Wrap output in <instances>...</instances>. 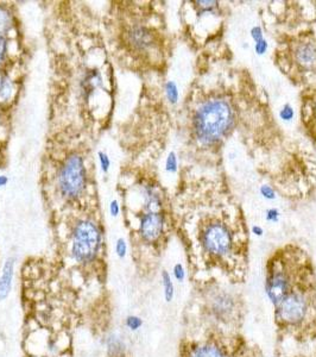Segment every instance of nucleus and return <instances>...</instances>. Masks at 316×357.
<instances>
[{
    "instance_id": "obj_1",
    "label": "nucleus",
    "mask_w": 316,
    "mask_h": 357,
    "mask_svg": "<svg viewBox=\"0 0 316 357\" xmlns=\"http://www.w3.org/2000/svg\"><path fill=\"white\" fill-rule=\"evenodd\" d=\"M190 200L189 243L198 273L244 282L249 267V230L241 206L221 179L198 175Z\"/></svg>"
},
{
    "instance_id": "obj_2",
    "label": "nucleus",
    "mask_w": 316,
    "mask_h": 357,
    "mask_svg": "<svg viewBox=\"0 0 316 357\" xmlns=\"http://www.w3.org/2000/svg\"><path fill=\"white\" fill-rule=\"evenodd\" d=\"M241 74L233 82L232 73L216 75L202 74L198 90L188 110L189 131L198 155H214L221 150L236 129L250 119V98L256 88L250 83L244 95L241 91Z\"/></svg>"
},
{
    "instance_id": "obj_3",
    "label": "nucleus",
    "mask_w": 316,
    "mask_h": 357,
    "mask_svg": "<svg viewBox=\"0 0 316 357\" xmlns=\"http://www.w3.org/2000/svg\"><path fill=\"white\" fill-rule=\"evenodd\" d=\"M279 337L316 344V275L297 285L274 307Z\"/></svg>"
},
{
    "instance_id": "obj_4",
    "label": "nucleus",
    "mask_w": 316,
    "mask_h": 357,
    "mask_svg": "<svg viewBox=\"0 0 316 357\" xmlns=\"http://www.w3.org/2000/svg\"><path fill=\"white\" fill-rule=\"evenodd\" d=\"M231 283L218 280L198 281V316L200 330L238 332L244 320V299Z\"/></svg>"
},
{
    "instance_id": "obj_5",
    "label": "nucleus",
    "mask_w": 316,
    "mask_h": 357,
    "mask_svg": "<svg viewBox=\"0 0 316 357\" xmlns=\"http://www.w3.org/2000/svg\"><path fill=\"white\" fill-rule=\"evenodd\" d=\"M316 275L309 254L295 243L277 248L265 266V293L275 307L301 282Z\"/></svg>"
},
{
    "instance_id": "obj_6",
    "label": "nucleus",
    "mask_w": 316,
    "mask_h": 357,
    "mask_svg": "<svg viewBox=\"0 0 316 357\" xmlns=\"http://www.w3.org/2000/svg\"><path fill=\"white\" fill-rule=\"evenodd\" d=\"M275 62L282 73L297 85L316 79V30L309 29L277 43Z\"/></svg>"
},
{
    "instance_id": "obj_7",
    "label": "nucleus",
    "mask_w": 316,
    "mask_h": 357,
    "mask_svg": "<svg viewBox=\"0 0 316 357\" xmlns=\"http://www.w3.org/2000/svg\"><path fill=\"white\" fill-rule=\"evenodd\" d=\"M181 357H258L257 350L239 332L200 330L198 337L185 342Z\"/></svg>"
},
{
    "instance_id": "obj_8",
    "label": "nucleus",
    "mask_w": 316,
    "mask_h": 357,
    "mask_svg": "<svg viewBox=\"0 0 316 357\" xmlns=\"http://www.w3.org/2000/svg\"><path fill=\"white\" fill-rule=\"evenodd\" d=\"M102 245L100 227L93 220L82 219L74 225L72 233L71 253L75 262L89 264L94 262Z\"/></svg>"
},
{
    "instance_id": "obj_9",
    "label": "nucleus",
    "mask_w": 316,
    "mask_h": 357,
    "mask_svg": "<svg viewBox=\"0 0 316 357\" xmlns=\"http://www.w3.org/2000/svg\"><path fill=\"white\" fill-rule=\"evenodd\" d=\"M86 185V168L82 157L71 155L64 161L60 174H58V186L62 196L67 199L78 198Z\"/></svg>"
},
{
    "instance_id": "obj_10",
    "label": "nucleus",
    "mask_w": 316,
    "mask_h": 357,
    "mask_svg": "<svg viewBox=\"0 0 316 357\" xmlns=\"http://www.w3.org/2000/svg\"><path fill=\"white\" fill-rule=\"evenodd\" d=\"M167 218L163 211L146 212L139 216L138 235L146 244H158L164 237Z\"/></svg>"
},
{
    "instance_id": "obj_11",
    "label": "nucleus",
    "mask_w": 316,
    "mask_h": 357,
    "mask_svg": "<svg viewBox=\"0 0 316 357\" xmlns=\"http://www.w3.org/2000/svg\"><path fill=\"white\" fill-rule=\"evenodd\" d=\"M301 123L306 136L316 146V81L304 88L301 97Z\"/></svg>"
},
{
    "instance_id": "obj_12",
    "label": "nucleus",
    "mask_w": 316,
    "mask_h": 357,
    "mask_svg": "<svg viewBox=\"0 0 316 357\" xmlns=\"http://www.w3.org/2000/svg\"><path fill=\"white\" fill-rule=\"evenodd\" d=\"M128 42L138 51H145L151 49L156 44L155 31L144 25H134L130 29L127 34Z\"/></svg>"
},
{
    "instance_id": "obj_13",
    "label": "nucleus",
    "mask_w": 316,
    "mask_h": 357,
    "mask_svg": "<svg viewBox=\"0 0 316 357\" xmlns=\"http://www.w3.org/2000/svg\"><path fill=\"white\" fill-rule=\"evenodd\" d=\"M14 266L16 260L14 257H9L3 264L2 274H0V303H4L9 299L13 287L14 279Z\"/></svg>"
},
{
    "instance_id": "obj_14",
    "label": "nucleus",
    "mask_w": 316,
    "mask_h": 357,
    "mask_svg": "<svg viewBox=\"0 0 316 357\" xmlns=\"http://www.w3.org/2000/svg\"><path fill=\"white\" fill-rule=\"evenodd\" d=\"M101 75L97 69H92V71H88L84 75V78L81 82V87H82V91L86 98L89 97V95L93 94V92L97 90L98 87L101 86Z\"/></svg>"
},
{
    "instance_id": "obj_15",
    "label": "nucleus",
    "mask_w": 316,
    "mask_h": 357,
    "mask_svg": "<svg viewBox=\"0 0 316 357\" xmlns=\"http://www.w3.org/2000/svg\"><path fill=\"white\" fill-rule=\"evenodd\" d=\"M106 347L112 356H121L126 350V344L123 338L117 333H111L106 340Z\"/></svg>"
},
{
    "instance_id": "obj_16",
    "label": "nucleus",
    "mask_w": 316,
    "mask_h": 357,
    "mask_svg": "<svg viewBox=\"0 0 316 357\" xmlns=\"http://www.w3.org/2000/svg\"><path fill=\"white\" fill-rule=\"evenodd\" d=\"M161 281L163 286V297L165 303H171L175 298V285L172 281L171 274L167 269H163L161 273Z\"/></svg>"
},
{
    "instance_id": "obj_17",
    "label": "nucleus",
    "mask_w": 316,
    "mask_h": 357,
    "mask_svg": "<svg viewBox=\"0 0 316 357\" xmlns=\"http://www.w3.org/2000/svg\"><path fill=\"white\" fill-rule=\"evenodd\" d=\"M164 93L167 100L170 102L171 105L177 104L179 99V91L175 81H167V82L164 83Z\"/></svg>"
},
{
    "instance_id": "obj_18",
    "label": "nucleus",
    "mask_w": 316,
    "mask_h": 357,
    "mask_svg": "<svg viewBox=\"0 0 316 357\" xmlns=\"http://www.w3.org/2000/svg\"><path fill=\"white\" fill-rule=\"evenodd\" d=\"M13 24V18L12 14L6 7L0 6V35H3L4 32L9 31L12 28Z\"/></svg>"
},
{
    "instance_id": "obj_19",
    "label": "nucleus",
    "mask_w": 316,
    "mask_h": 357,
    "mask_svg": "<svg viewBox=\"0 0 316 357\" xmlns=\"http://www.w3.org/2000/svg\"><path fill=\"white\" fill-rule=\"evenodd\" d=\"M144 325V320L137 314H130L125 318V326L131 332H137Z\"/></svg>"
},
{
    "instance_id": "obj_20",
    "label": "nucleus",
    "mask_w": 316,
    "mask_h": 357,
    "mask_svg": "<svg viewBox=\"0 0 316 357\" xmlns=\"http://www.w3.org/2000/svg\"><path fill=\"white\" fill-rule=\"evenodd\" d=\"M13 91V85L7 76H3L0 79V100L6 101L11 97Z\"/></svg>"
},
{
    "instance_id": "obj_21",
    "label": "nucleus",
    "mask_w": 316,
    "mask_h": 357,
    "mask_svg": "<svg viewBox=\"0 0 316 357\" xmlns=\"http://www.w3.org/2000/svg\"><path fill=\"white\" fill-rule=\"evenodd\" d=\"M278 117L282 121H292L295 118V109L290 102H285L284 105L279 109Z\"/></svg>"
},
{
    "instance_id": "obj_22",
    "label": "nucleus",
    "mask_w": 316,
    "mask_h": 357,
    "mask_svg": "<svg viewBox=\"0 0 316 357\" xmlns=\"http://www.w3.org/2000/svg\"><path fill=\"white\" fill-rule=\"evenodd\" d=\"M165 171L168 173H177L178 171V157L175 152H170L165 159Z\"/></svg>"
},
{
    "instance_id": "obj_23",
    "label": "nucleus",
    "mask_w": 316,
    "mask_h": 357,
    "mask_svg": "<svg viewBox=\"0 0 316 357\" xmlns=\"http://www.w3.org/2000/svg\"><path fill=\"white\" fill-rule=\"evenodd\" d=\"M259 194L266 200H275L277 199V190L275 188L274 185H270V183H264L259 187Z\"/></svg>"
},
{
    "instance_id": "obj_24",
    "label": "nucleus",
    "mask_w": 316,
    "mask_h": 357,
    "mask_svg": "<svg viewBox=\"0 0 316 357\" xmlns=\"http://www.w3.org/2000/svg\"><path fill=\"white\" fill-rule=\"evenodd\" d=\"M171 277L174 278L177 282H183L187 278V271L185 266L181 262H177L174 264L171 271Z\"/></svg>"
},
{
    "instance_id": "obj_25",
    "label": "nucleus",
    "mask_w": 316,
    "mask_h": 357,
    "mask_svg": "<svg viewBox=\"0 0 316 357\" xmlns=\"http://www.w3.org/2000/svg\"><path fill=\"white\" fill-rule=\"evenodd\" d=\"M127 250H128V246H127L126 241H125L123 237L117 239L116 245H115V251L117 254V256H118L120 260H123V259H125V257H126Z\"/></svg>"
},
{
    "instance_id": "obj_26",
    "label": "nucleus",
    "mask_w": 316,
    "mask_h": 357,
    "mask_svg": "<svg viewBox=\"0 0 316 357\" xmlns=\"http://www.w3.org/2000/svg\"><path fill=\"white\" fill-rule=\"evenodd\" d=\"M281 218V212L276 207H269L265 211V220L267 223H278Z\"/></svg>"
},
{
    "instance_id": "obj_27",
    "label": "nucleus",
    "mask_w": 316,
    "mask_h": 357,
    "mask_svg": "<svg viewBox=\"0 0 316 357\" xmlns=\"http://www.w3.org/2000/svg\"><path fill=\"white\" fill-rule=\"evenodd\" d=\"M99 162H100V167L101 171L104 173H107L109 171V167H111V160H109L108 155L104 152H99Z\"/></svg>"
},
{
    "instance_id": "obj_28",
    "label": "nucleus",
    "mask_w": 316,
    "mask_h": 357,
    "mask_svg": "<svg viewBox=\"0 0 316 357\" xmlns=\"http://www.w3.org/2000/svg\"><path fill=\"white\" fill-rule=\"evenodd\" d=\"M267 50H269V42H267L266 37L262 40H259V42L255 43V51L257 55H259V56L265 55L267 53Z\"/></svg>"
},
{
    "instance_id": "obj_29",
    "label": "nucleus",
    "mask_w": 316,
    "mask_h": 357,
    "mask_svg": "<svg viewBox=\"0 0 316 357\" xmlns=\"http://www.w3.org/2000/svg\"><path fill=\"white\" fill-rule=\"evenodd\" d=\"M250 35H251L252 39L255 40V43L265 38V35H264V31L260 25H255V27H252L251 30H250Z\"/></svg>"
},
{
    "instance_id": "obj_30",
    "label": "nucleus",
    "mask_w": 316,
    "mask_h": 357,
    "mask_svg": "<svg viewBox=\"0 0 316 357\" xmlns=\"http://www.w3.org/2000/svg\"><path fill=\"white\" fill-rule=\"evenodd\" d=\"M109 213L112 217H118L120 213V205L118 200H112L109 204Z\"/></svg>"
},
{
    "instance_id": "obj_31",
    "label": "nucleus",
    "mask_w": 316,
    "mask_h": 357,
    "mask_svg": "<svg viewBox=\"0 0 316 357\" xmlns=\"http://www.w3.org/2000/svg\"><path fill=\"white\" fill-rule=\"evenodd\" d=\"M7 50V42L4 35H0V61L4 60Z\"/></svg>"
},
{
    "instance_id": "obj_32",
    "label": "nucleus",
    "mask_w": 316,
    "mask_h": 357,
    "mask_svg": "<svg viewBox=\"0 0 316 357\" xmlns=\"http://www.w3.org/2000/svg\"><path fill=\"white\" fill-rule=\"evenodd\" d=\"M250 231H251V234L256 237H263L264 236V229H263V226H260V225H252L251 230Z\"/></svg>"
},
{
    "instance_id": "obj_33",
    "label": "nucleus",
    "mask_w": 316,
    "mask_h": 357,
    "mask_svg": "<svg viewBox=\"0 0 316 357\" xmlns=\"http://www.w3.org/2000/svg\"><path fill=\"white\" fill-rule=\"evenodd\" d=\"M7 182H9V178L5 175H0V187L6 186Z\"/></svg>"
},
{
    "instance_id": "obj_34",
    "label": "nucleus",
    "mask_w": 316,
    "mask_h": 357,
    "mask_svg": "<svg viewBox=\"0 0 316 357\" xmlns=\"http://www.w3.org/2000/svg\"><path fill=\"white\" fill-rule=\"evenodd\" d=\"M295 357H307V356H295Z\"/></svg>"
}]
</instances>
